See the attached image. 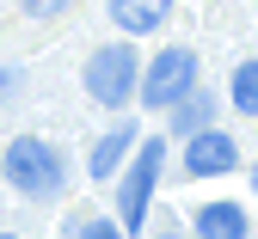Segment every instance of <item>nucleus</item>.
I'll return each mask as SVG.
<instances>
[{
  "label": "nucleus",
  "mask_w": 258,
  "mask_h": 239,
  "mask_svg": "<svg viewBox=\"0 0 258 239\" xmlns=\"http://www.w3.org/2000/svg\"><path fill=\"white\" fill-rule=\"evenodd\" d=\"M0 172H7V184L31 202H49L61 196V184H68V172H61V153L43 141V135H13L7 153H0Z\"/></svg>",
  "instance_id": "1"
},
{
  "label": "nucleus",
  "mask_w": 258,
  "mask_h": 239,
  "mask_svg": "<svg viewBox=\"0 0 258 239\" xmlns=\"http://www.w3.org/2000/svg\"><path fill=\"white\" fill-rule=\"evenodd\" d=\"M136 86H142V61H136V49L129 43H105V49H92L86 55V98L92 105H129L136 98Z\"/></svg>",
  "instance_id": "2"
},
{
  "label": "nucleus",
  "mask_w": 258,
  "mask_h": 239,
  "mask_svg": "<svg viewBox=\"0 0 258 239\" xmlns=\"http://www.w3.org/2000/svg\"><path fill=\"white\" fill-rule=\"evenodd\" d=\"M190 86H197V55H190V49H160V55L148 61V74H142L136 98H142L148 111H172Z\"/></svg>",
  "instance_id": "3"
},
{
  "label": "nucleus",
  "mask_w": 258,
  "mask_h": 239,
  "mask_svg": "<svg viewBox=\"0 0 258 239\" xmlns=\"http://www.w3.org/2000/svg\"><path fill=\"white\" fill-rule=\"evenodd\" d=\"M160 166H166V147H160V141H142V147H136V166H129L123 184H117V221H123V233H136V227L148 221V202H154V184H160Z\"/></svg>",
  "instance_id": "4"
},
{
  "label": "nucleus",
  "mask_w": 258,
  "mask_h": 239,
  "mask_svg": "<svg viewBox=\"0 0 258 239\" xmlns=\"http://www.w3.org/2000/svg\"><path fill=\"white\" fill-rule=\"evenodd\" d=\"M234 166H240V147H234L228 129L184 135V178H221V172H234Z\"/></svg>",
  "instance_id": "5"
},
{
  "label": "nucleus",
  "mask_w": 258,
  "mask_h": 239,
  "mask_svg": "<svg viewBox=\"0 0 258 239\" xmlns=\"http://www.w3.org/2000/svg\"><path fill=\"white\" fill-rule=\"evenodd\" d=\"M172 19V0H111V25L123 37H148Z\"/></svg>",
  "instance_id": "6"
},
{
  "label": "nucleus",
  "mask_w": 258,
  "mask_h": 239,
  "mask_svg": "<svg viewBox=\"0 0 258 239\" xmlns=\"http://www.w3.org/2000/svg\"><path fill=\"white\" fill-rule=\"evenodd\" d=\"M129 147H136V129H129V123H117L111 135H99V141H92V178H117V166L129 160Z\"/></svg>",
  "instance_id": "7"
},
{
  "label": "nucleus",
  "mask_w": 258,
  "mask_h": 239,
  "mask_svg": "<svg viewBox=\"0 0 258 239\" xmlns=\"http://www.w3.org/2000/svg\"><path fill=\"white\" fill-rule=\"evenodd\" d=\"M197 239H246V215L234 202H209L197 209Z\"/></svg>",
  "instance_id": "8"
},
{
  "label": "nucleus",
  "mask_w": 258,
  "mask_h": 239,
  "mask_svg": "<svg viewBox=\"0 0 258 239\" xmlns=\"http://www.w3.org/2000/svg\"><path fill=\"white\" fill-rule=\"evenodd\" d=\"M209 117H215V98H209V92H197V86H190L178 105H172V129H178V135H197V129H209Z\"/></svg>",
  "instance_id": "9"
},
{
  "label": "nucleus",
  "mask_w": 258,
  "mask_h": 239,
  "mask_svg": "<svg viewBox=\"0 0 258 239\" xmlns=\"http://www.w3.org/2000/svg\"><path fill=\"white\" fill-rule=\"evenodd\" d=\"M228 98H234V111L258 117V61H240V67H234V86H228Z\"/></svg>",
  "instance_id": "10"
},
{
  "label": "nucleus",
  "mask_w": 258,
  "mask_h": 239,
  "mask_svg": "<svg viewBox=\"0 0 258 239\" xmlns=\"http://www.w3.org/2000/svg\"><path fill=\"white\" fill-rule=\"evenodd\" d=\"M74 239H129L123 221H99V215H80L74 221Z\"/></svg>",
  "instance_id": "11"
},
{
  "label": "nucleus",
  "mask_w": 258,
  "mask_h": 239,
  "mask_svg": "<svg viewBox=\"0 0 258 239\" xmlns=\"http://www.w3.org/2000/svg\"><path fill=\"white\" fill-rule=\"evenodd\" d=\"M19 92V67H0V98H13Z\"/></svg>",
  "instance_id": "12"
},
{
  "label": "nucleus",
  "mask_w": 258,
  "mask_h": 239,
  "mask_svg": "<svg viewBox=\"0 0 258 239\" xmlns=\"http://www.w3.org/2000/svg\"><path fill=\"white\" fill-rule=\"evenodd\" d=\"M0 239H19V233H0Z\"/></svg>",
  "instance_id": "13"
},
{
  "label": "nucleus",
  "mask_w": 258,
  "mask_h": 239,
  "mask_svg": "<svg viewBox=\"0 0 258 239\" xmlns=\"http://www.w3.org/2000/svg\"><path fill=\"white\" fill-rule=\"evenodd\" d=\"M160 239H178V233H160Z\"/></svg>",
  "instance_id": "14"
},
{
  "label": "nucleus",
  "mask_w": 258,
  "mask_h": 239,
  "mask_svg": "<svg viewBox=\"0 0 258 239\" xmlns=\"http://www.w3.org/2000/svg\"><path fill=\"white\" fill-rule=\"evenodd\" d=\"M252 190H258V172H252Z\"/></svg>",
  "instance_id": "15"
}]
</instances>
